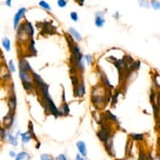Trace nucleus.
Wrapping results in <instances>:
<instances>
[{
  "label": "nucleus",
  "mask_w": 160,
  "mask_h": 160,
  "mask_svg": "<svg viewBox=\"0 0 160 160\" xmlns=\"http://www.w3.org/2000/svg\"><path fill=\"white\" fill-rule=\"evenodd\" d=\"M113 134L114 132H113V129H112L111 124L109 122H107V123L100 126V129L96 132V137H98L99 141L101 144H104Z\"/></svg>",
  "instance_id": "nucleus-1"
},
{
  "label": "nucleus",
  "mask_w": 160,
  "mask_h": 160,
  "mask_svg": "<svg viewBox=\"0 0 160 160\" xmlns=\"http://www.w3.org/2000/svg\"><path fill=\"white\" fill-rule=\"evenodd\" d=\"M32 81H34V84L36 87L37 91L41 92V91H45V89H48V87H49L48 84L43 81V79H42L38 74L32 71Z\"/></svg>",
  "instance_id": "nucleus-2"
},
{
  "label": "nucleus",
  "mask_w": 160,
  "mask_h": 160,
  "mask_svg": "<svg viewBox=\"0 0 160 160\" xmlns=\"http://www.w3.org/2000/svg\"><path fill=\"white\" fill-rule=\"evenodd\" d=\"M15 120H16V117H15L14 112L8 111V113L2 118V127L11 131L15 125Z\"/></svg>",
  "instance_id": "nucleus-3"
},
{
  "label": "nucleus",
  "mask_w": 160,
  "mask_h": 160,
  "mask_svg": "<svg viewBox=\"0 0 160 160\" xmlns=\"http://www.w3.org/2000/svg\"><path fill=\"white\" fill-rule=\"evenodd\" d=\"M7 106H8V109L10 112H16L17 109V96L16 93H15L14 89L10 91L8 99H7Z\"/></svg>",
  "instance_id": "nucleus-4"
},
{
  "label": "nucleus",
  "mask_w": 160,
  "mask_h": 160,
  "mask_svg": "<svg viewBox=\"0 0 160 160\" xmlns=\"http://www.w3.org/2000/svg\"><path fill=\"white\" fill-rule=\"evenodd\" d=\"M26 12H27V8L22 7V8H20L18 11H17V13L15 14L14 19H13V27L15 30L18 29V27L20 26V24H21V20L25 17Z\"/></svg>",
  "instance_id": "nucleus-5"
},
{
  "label": "nucleus",
  "mask_w": 160,
  "mask_h": 160,
  "mask_svg": "<svg viewBox=\"0 0 160 160\" xmlns=\"http://www.w3.org/2000/svg\"><path fill=\"white\" fill-rule=\"evenodd\" d=\"M114 136H115V133L112 135L111 137H109L107 141L104 142L103 146H104V148L107 153L109 154L110 156L112 157H115V148H114Z\"/></svg>",
  "instance_id": "nucleus-6"
},
{
  "label": "nucleus",
  "mask_w": 160,
  "mask_h": 160,
  "mask_svg": "<svg viewBox=\"0 0 160 160\" xmlns=\"http://www.w3.org/2000/svg\"><path fill=\"white\" fill-rule=\"evenodd\" d=\"M74 95L79 98H82L86 95V84L84 81H81L78 86L74 87Z\"/></svg>",
  "instance_id": "nucleus-7"
},
{
  "label": "nucleus",
  "mask_w": 160,
  "mask_h": 160,
  "mask_svg": "<svg viewBox=\"0 0 160 160\" xmlns=\"http://www.w3.org/2000/svg\"><path fill=\"white\" fill-rule=\"evenodd\" d=\"M18 66H19V71H25V72H29V73H32L34 71L32 69L29 61L26 58H20Z\"/></svg>",
  "instance_id": "nucleus-8"
},
{
  "label": "nucleus",
  "mask_w": 160,
  "mask_h": 160,
  "mask_svg": "<svg viewBox=\"0 0 160 160\" xmlns=\"http://www.w3.org/2000/svg\"><path fill=\"white\" fill-rule=\"evenodd\" d=\"M76 147L78 149L79 153L81 154L82 156L84 157H87V144L84 141H78L76 142Z\"/></svg>",
  "instance_id": "nucleus-9"
},
{
  "label": "nucleus",
  "mask_w": 160,
  "mask_h": 160,
  "mask_svg": "<svg viewBox=\"0 0 160 160\" xmlns=\"http://www.w3.org/2000/svg\"><path fill=\"white\" fill-rule=\"evenodd\" d=\"M5 141H7L9 144H11L12 146H15V147L19 146L18 139L15 137V135L12 133V131H10V130H8V133H7V137H6Z\"/></svg>",
  "instance_id": "nucleus-10"
},
{
  "label": "nucleus",
  "mask_w": 160,
  "mask_h": 160,
  "mask_svg": "<svg viewBox=\"0 0 160 160\" xmlns=\"http://www.w3.org/2000/svg\"><path fill=\"white\" fill-rule=\"evenodd\" d=\"M19 78L21 80L22 84H25V82H34L32 73H29V72L19 71Z\"/></svg>",
  "instance_id": "nucleus-11"
},
{
  "label": "nucleus",
  "mask_w": 160,
  "mask_h": 160,
  "mask_svg": "<svg viewBox=\"0 0 160 160\" xmlns=\"http://www.w3.org/2000/svg\"><path fill=\"white\" fill-rule=\"evenodd\" d=\"M94 24L97 27H102L105 24V19H104V13L103 12H96L95 13V20Z\"/></svg>",
  "instance_id": "nucleus-12"
},
{
  "label": "nucleus",
  "mask_w": 160,
  "mask_h": 160,
  "mask_svg": "<svg viewBox=\"0 0 160 160\" xmlns=\"http://www.w3.org/2000/svg\"><path fill=\"white\" fill-rule=\"evenodd\" d=\"M104 115H105V118H106L107 121L109 122V123H111V122H112V123L117 124V125L120 124L118 117H117L116 115H114L111 111H106L105 114H104Z\"/></svg>",
  "instance_id": "nucleus-13"
},
{
  "label": "nucleus",
  "mask_w": 160,
  "mask_h": 160,
  "mask_svg": "<svg viewBox=\"0 0 160 160\" xmlns=\"http://www.w3.org/2000/svg\"><path fill=\"white\" fill-rule=\"evenodd\" d=\"M58 111H59V116H68L70 114V108L67 102H63L61 106L58 107Z\"/></svg>",
  "instance_id": "nucleus-14"
},
{
  "label": "nucleus",
  "mask_w": 160,
  "mask_h": 160,
  "mask_svg": "<svg viewBox=\"0 0 160 160\" xmlns=\"http://www.w3.org/2000/svg\"><path fill=\"white\" fill-rule=\"evenodd\" d=\"M32 139H32V136L29 131H27V132H25V133L21 134V141H22V144H23V146L30 144Z\"/></svg>",
  "instance_id": "nucleus-15"
},
{
  "label": "nucleus",
  "mask_w": 160,
  "mask_h": 160,
  "mask_svg": "<svg viewBox=\"0 0 160 160\" xmlns=\"http://www.w3.org/2000/svg\"><path fill=\"white\" fill-rule=\"evenodd\" d=\"M31 159H32L31 154L26 150H22L18 152L16 157L14 158V160H31Z\"/></svg>",
  "instance_id": "nucleus-16"
},
{
  "label": "nucleus",
  "mask_w": 160,
  "mask_h": 160,
  "mask_svg": "<svg viewBox=\"0 0 160 160\" xmlns=\"http://www.w3.org/2000/svg\"><path fill=\"white\" fill-rule=\"evenodd\" d=\"M69 32H70V34H71V36L73 37V39L74 41H82V37L81 36V34L77 31L76 29H74L73 27H69Z\"/></svg>",
  "instance_id": "nucleus-17"
},
{
  "label": "nucleus",
  "mask_w": 160,
  "mask_h": 160,
  "mask_svg": "<svg viewBox=\"0 0 160 160\" xmlns=\"http://www.w3.org/2000/svg\"><path fill=\"white\" fill-rule=\"evenodd\" d=\"M130 139H131V141H144V139H146V135L144 134H137V133H132L129 135Z\"/></svg>",
  "instance_id": "nucleus-18"
},
{
  "label": "nucleus",
  "mask_w": 160,
  "mask_h": 160,
  "mask_svg": "<svg viewBox=\"0 0 160 160\" xmlns=\"http://www.w3.org/2000/svg\"><path fill=\"white\" fill-rule=\"evenodd\" d=\"M23 84L25 91L29 92V93H34V92L36 91V87L34 86V82H25V84Z\"/></svg>",
  "instance_id": "nucleus-19"
},
{
  "label": "nucleus",
  "mask_w": 160,
  "mask_h": 160,
  "mask_svg": "<svg viewBox=\"0 0 160 160\" xmlns=\"http://www.w3.org/2000/svg\"><path fill=\"white\" fill-rule=\"evenodd\" d=\"M24 25H25V29H26L27 34H29L31 38H32V36H34V27H32V25L30 23L29 21H25L24 22Z\"/></svg>",
  "instance_id": "nucleus-20"
},
{
  "label": "nucleus",
  "mask_w": 160,
  "mask_h": 160,
  "mask_svg": "<svg viewBox=\"0 0 160 160\" xmlns=\"http://www.w3.org/2000/svg\"><path fill=\"white\" fill-rule=\"evenodd\" d=\"M1 42H2V46H3V48L5 49V51L10 52V50H11V41H10V39L8 37L4 36L3 38H2Z\"/></svg>",
  "instance_id": "nucleus-21"
},
{
  "label": "nucleus",
  "mask_w": 160,
  "mask_h": 160,
  "mask_svg": "<svg viewBox=\"0 0 160 160\" xmlns=\"http://www.w3.org/2000/svg\"><path fill=\"white\" fill-rule=\"evenodd\" d=\"M101 81H102V86H104L107 89H113V86L111 84V82H110L109 79L107 78V76L104 73L101 74Z\"/></svg>",
  "instance_id": "nucleus-22"
},
{
  "label": "nucleus",
  "mask_w": 160,
  "mask_h": 160,
  "mask_svg": "<svg viewBox=\"0 0 160 160\" xmlns=\"http://www.w3.org/2000/svg\"><path fill=\"white\" fill-rule=\"evenodd\" d=\"M152 105V110H153V116H154V119L155 121L160 119V108L159 106L157 105V103H153L151 104Z\"/></svg>",
  "instance_id": "nucleus-23"
},
{
  "label": "nucleus",
  "mask_w": 160,
  "mask_h": 160,
  "mask_svg": "<svg viewBox=\"0 0 160 160\" xmlns=\"http://www.w3.org/2000/svg\"><path fill=\"white\" fill-rule=\"evenodd\" d=\"M152 80H153L154 87L157 91H160V74L155 73L153 75V77H152Z\"/></svg>",
  "instance_id": "nucleus-24"
},
{
  "label": "nucleus",
  "mask_w": 160,
  "mask_h": 160,
  "mask_svg": "<svg viewBox=\"0 0 160 160\" xmlns=\"http://www.w3.org/2000/svg\"><path fill=\"white\" fill-rule=\"evenodd\" d=\"M27 131L31 133V135L32 136V139H34L36 141H37L38 139H37V137L36 136V134H34V124H32V122L30 121L29 122V124H27Z\"/></svg>",
  "instance_id": "nucleus-25"
},
{
  "label": "nucleus",
  "mask_w": 160,
  "mask_h": 160,
  "mask_svg": "<svg viewBox=\"0 0 160 160\" xmlns=\"http://www.w3.org/2000/svg\"><path fill=\"white\" fill-rule=\"evenodd\" d=\"M38 6L41 7V8L44 9L45 11H51V6L47 3L45 0H41V1L38 2Z\"/></svg>",
  "instance_id": "nucleus-26"
},
{
  "label": "nucleus",
  "mask_w": 160,
  "mask_h": 160,
  "mask_svg": "<svg viewBox=\"0 0 160 160\" xmlns=\"http://www.w3.org/2000/svg\"><path fill=\"white\" fill-rule=\"evenodd\" d=\"M7 133H8V130L3 128V127H0V141H5Z\"/></svg>",
  "instance_id": "nucleus-27"
},
{
  "label": "nucleus",
  "mask_w": 160,
  "mask_h": 160,
  "mask_svg": "<svg viewBox=\"0 0 160 160\" xmlns=\"http://www.w3.org/2000/svg\"><path fill=\"white\" fill-rule=\"evenodd\" d=\"M156 96H157V91H155V89H152L150 93H149V100H150V103H156Z\"/></svg>",
  "instance_id": "nucleus-28"
},
{
  "label": "nucleus",
  "mask_w": 160,
  "mask_h": 160,
  "mask_svg": "<svg viewBox=\"0 0 160 160\" xmlns=\"http://www.w3.org/2000/svg\"><path fill=\"white\" fill-rule=\"evenodd\" d=\"M139 2V5L142 8H146V9H149L150 8V2L148 0H137Z\"/></svg>",
  "instance_id": "nucleus-29"
},
{
  "label": "nucleus",
  "mask_w": 160,
  "mask_h": 160,
  "mask_svg": "<svg viewBox=\"0 0 160 160\" xmlns=\"http://www.w3.org/2000/svg\"><path fill=\"white\" fill-rule=\"evenodd\" d=\"M150 7H152L154 10L159 11L160 10V1L159 0H151L150 1Z\"/></svg>",
  "instance_id": "nucleus-30"
},
{
  "label": "nucleus",
  "mask_w": 160,
  "mask_h": 160,
  "mask_svg": "<svg viewBox=\"0 0 160 160\" xmlns=\"http://www.w3.org/2000/svg\"><path fill=\"white\" fill-rule=\"evenodd\" d=\"M8 70L10 73H15V72H16V66H15V63L13 60H10L8 62Z\"/></svg>",
  "instance_id": "nucleus-31"
},
{
  "label": "nucleus",
  "mask_w": 160,
  "mask_h": 160,
  "mask_svg": "<svg viewBox=\"0 0 160 160\" xmlns=\"http://www.w3.org/2000/svg\"><path fill=\"white\" fill-rule=\"evenodd\" d=\"M71 81H72V84H73V87H77L78 84H80V80H79V78H78V76H76V75H71Z\"/></svg>",
  "instance_id": "nucleus-32"
},
{
  "label": "nucleus",
  "mask_w": 160,
  "mask_h": 160,
  "mask_svg": "<svg viewBox=\"0 0 160 160\" xmlns=\"http://www.w3.org/2000/svg\"><path fill=\"white\" fill-rule=\"evenodd\" d=\"M39 159L41 160H54V157L51 155V154L48 153H42L39 156Z\"/></svg>",
  "instance_id": "nucleus-33"
},
{
  "label": "nucleus",
  "mask_w": 160,
  "mask_h": 160,
  "mask_svg": "<svg viewBox=\"0 0 160 160\" xmlns=\"http://www.w3.org/2000/svg\"><path fill=\"white\" fill-rule=\"evenodd\" d=\"M147 157H148V155L146 153V151H144V149H141V150H139V158H137V160H147Z\"/></svg>",
  "instance_id": "nucleus-34"
},
{
  "label": "nucleus",
  "mask_w": 160,
  "mask_h": 160,
  "mask_svg": "<svg viewBox=\"0 0 160 160\" xmlns=\"http://www.w3.org/2000/svg\"><path fill=\"white\" fill-rule=\"evenodd\" d=\"M84 61L87 62V66H91V65H92V57H91V55L86 54V55L84 56Z\"/></svg>",
  "instance_id": "nucleus-35"
},
{
  "label": "nucleus",
  "mask_w": 160,
  "mask_h": 160,
  "mask_svg": "<svg viewBox=\"0 0 160 160\" xmlns=\"http://www.w3.org/2000/svg\"><path fill=\"white\" fill-rule=\"evenodd\" d=\"M70 18L72 19V21L78 22L79 21V15L77 12H71V13H70Z\"/></svg>",
  "instance_id": "nucleus-36"
},
{
  "label": "nucleus",
  "mask_w": 160,
  "mask_h": 160,
  "mask_svg": "<svg viewBox=\"0 0 160 160\" xmlns=\"http://www.w3.org/2000/svg\"><path fill=\"white\" fill-rule=\"evenodd\" d=\"M67 0H57V5L60 7V8H65L67 6Z\"/></svg>",
  "instance_id": "nucleus-37"
},
{
  "label": "nucleus",
  "mask_w": 160,
  "mask_h": 160,
  "mask_svg": "<svg viewBox=\"0 0 160 160\" xmlns=\"http://www.w3.org/2000/svg\"><path fill=\"white\" fill-rule=\"evenodd\" d=\"M54 160H68V157H67L66 154L60 153V154H58V155H57L56 157H55Z\"/></svg>",
  "instance_id": "nucleus-38"
},
{
  "label": "nucleus",
  "mask_w": 160,
  "mask_h": 160,
  "mask_svg": "<svg viewBox=\"0 0 160 160\" xmlns=\"http://www.w3.org/2000/svg\"><path fill=\"white\" fill-rule=\"evenodd\" d=\"M118 96H119V92H117V93L112 97V99H113V100H112V105H115V104L117 103V101H118Z\"/></svg>",
  "instance_id": "nucleus-39"
},
{
  "label": "nucleus",
  "mask_w": 160,
  "mask_h": 160,
  "mask_svg": "<svg viewBox=\"0 0 160 160\" xmlns=\"http://www.w3.org/2000/svg\"><path fill=\"white\" fill-rule=\"evenodd\" d=\"M75 160H87V157H84L80 153H78V154H76V156H75Z\"/></svg>",
  "instance_id": "nucleus-40"
},
{
  "label": "nucleus",
  "mask_w": 160,
  "mask_h": 160,
  "mask_svg": "<svg viewBox=\"0 0 160 160\" xmlns=\"http://www.w3.org/2000/svg\"><path fill=\"white\" fill-rule=\"evenodd\" d=\"M155 130L157 132H159L160 133V119L155 121Z\"/></svg>",
  "instance_id": "nucleus-41"
},
{
  "label": "nucleus",
  "mask_w": 160,
  "mask_h": 160,
  "mask_svg": "<svg viewBox=\"0 0 160 160\" xmlns=\"http://www.w3.org/2000/svg\"><path fill=\"white\" fill-rule=\"evenodd\" d=\"M156 103L160 108V91H157V96H156Z\"/></svg>",
  "instance_id": "nucleus-42"
},
{
  "label": "nucleus",
  "mask_w": 160,
  "mask_h": 160,
  "mask_svg": "<svg viewBox=\"0 0 160 160\" xmlns=\"http://www.w3.org/2000/svg\"><path fill=\"white\" fill-rule=\"evenodd\" d=\"M16 155H17V152L15 150H10L9 151V156L11 157V158H15Z\"/></svg>",
  "instance_id": "nucleus-43"
},
{
  "label": "nucleus",
  "mask_w": 160,
  "mask_h": 160,
  "mask_svg": "<svg viewBox=\"0 0 160 160\" xmlns=\"http://www.w3.org/2000/svg\"><path fill=\"white\" fill-rule=\"evenodd\" d=\"M5 5L7 7H12V0H6L5 1Z\"/></svg>",
  "instance_id": "nucleus-44"
},
{
  "label": "nucleus",
  "mask_w": 160,
  "mask_h": 160,
  "mask_svg": "<svg viewBox=\"0 0 160 160\" xmlns=\"http://www.w3.org/2000/svg\"><path fill=\"white\" fill-rule=\"evenodd\" d=\"M75 1H76V2H78L80 6H82V5H84V1H86V0H75Z\"/></svg>",
  "instance_id": "nucleus-45"
},
{
  "label": "nucleus",
  "mask_w": 160,
  "mask_h": 160,
  "mask_svg": "<svg viewBox=\"0 0 160 160\" xmlns=\"http://www.w3.org/2000/svg\"><path fill=\"white\" fill-rule=\"evenodd\" d=\"M21 131H19V130H18V131H17L16 132V133H15V137H17V139H19V137H21Z\"/></svg>",
  "instance_id": "nucleus-46"
},
{
  "label": "nucleus",
  "mask_w": 160,
  "mask_h": 160,
  "mask_svg": "<svg viewBox=\"0 0 160 160\" xmlns=\"http://www.w3.org/2000/svg\"><path fill=\"white\" fill-rule=\"evenodd\" d=\"M39 147H41V141H36V149H38Z\"/></svg>",
  "instance_id": "nucleus-47"
},
{
  "label": "nucleus",
  "mask_w": 160,
  "mask_h": 160,
  "mask_svg": "<svg viewBox=\"0 0 160 160\" xmlns=\"http://www.w3.org/2000/svg\"><path fill=\"white\" fill-rule=\"evenodd\" d=\"M114 17H115V18H119V13H118V12H117V13L114 15Z\"/></svg>",
  "instance_id": "nucleus-48"
},
{
  "label": "nucleus",
  "mask_w": 160,
  "mask_h": 160,
  "mask_svg": "<svg viewBox=\"0 0 160 160\" xmlns=\"http://www.w3.org/2000/svg\"><path fill=\"white\" fill-rule=\"evenodd\" d=\"M159 160H160V155H159Z\"/></svg>",
  "instance_id": "nucleus-49"
},
{
  "label": "nucleus",
  "mask_w": 160,
  "mask_h": 160,
  "mask_svg": "<svg viewBox=\"0 0 160 160\" xmlns=\"http://www.w3.org/2000/svg\"><path fill=\"white\" fill-rule=\"evenodd\" d=\"M159 73H160V72H159Z\"/></svg>",
  "instance_id": "nucleus-50"
}]
</instances>
